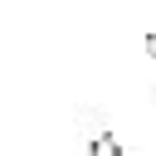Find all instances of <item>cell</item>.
<instances>
[{"instance_id":"cell-2","label":"cell","mask_w":156,"mask_h":156,"mask_svg":"<svg viewBox=\"0 0 156 156\" xmlns=\"http://www.w3.org/2000/svg\"><path fill=\"white\" fill-rule=\"evenodd\" d=\"M146 54H151V63H156V29L146 34Z\"/></svg>"},{"instance_id":"cell-1","label":"cell","mask_w":156,"mask_h":156,"mask_svg":"<svg viewBox=\"0 0 156 156\" xmlns=\"http://www.w3.org/2000/svg\"><path fill=\"white\" fill-rule=\"evenodd\" d=\"M88 151H93V156H117V151H122V141H117L112 132H102V127H98V132L88 136Z\"/></svg>"}]
</instances>
